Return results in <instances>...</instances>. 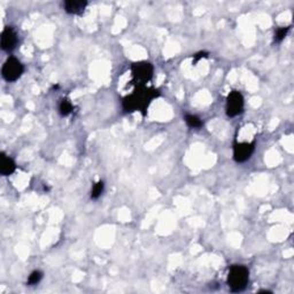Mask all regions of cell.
<instances>
[{
  "label": "cell",
  "mask_w": 294,
  "mask_h": 294,
  "mask_svg": "<svg viewBox=\"0 0 294 294\" xmlns=\"http://www.w3.org/2000/svg\"><path fill=\"white\" fill-rule=\"evenodd\" d=\"M73 111V105L72 102L67 99H63L59 105V113L61 116H68L69 114H72Z\"/></svg>",
  "instance_id": "11"
},
{
  "label": "cell",
  "mask_w": 294,
  "mask_h": 294,
  "mask_svg": "<svg viewBox=\"0 0 294 294\" xmlns=\"http://www.w3.org/2000/svg\"><path fill=\"white\" fill-rule=\"evenodd\" d=\"M131 74H132L133 81L138 83V84L145 85L147 82L152 79L154 68H153L152 63L147 61L136 62L131 67Z\"/></svg>",
  "instance_id": "4"
},
{
  "label": "cell",
  "mask_w": 294,
  "mask_h": 294,
  "mask_svg": "<svg viewBox=\"0 0 294 294\" xmlns=\"http://www.w3.org/2000/svg\"><path fill=\"white\" fill-rule=\"evenodd\" d=\"M226 115L235 117L242 113L244 110V97L239 91H232L226 98Z\"/></svg>",
  "instance_id": "5"
},
{
  "label": "cell",
  "mask_w": 294,
  "mask_h": 294,
  "mask_svg": "<svg viewBox=\"0 0 294 294\" xmlns=\"http://www.w3.org/2000/svg\"><path fill=\"white\" fill-rule=\"evenodd\" d=\"M249 279V271L244 266H232L228 275V285L232 292H241L246 289Z\"/></svg>",
  "instance_id": "2"
},
{
  "label": "cell",
  "mask_w": 294,
  "mask_h": 294,
  "mask_svg": "<svg viewBox=\"0 0 294 294\" xmlns=\"http://www.w3.org/2000/svg\"><path fill=\"white\" fill-rule=\"evenodd\" d=\"M185 122L190 128H193V129H199V128L202 127V121H201L199 117L196 116V115H191V114H186L184 117Z\"/></svg>",
  "instance_id": "10"
},
{
  "label": "cell",
  "mask_w": 294,
  "mask_h": 294,
  "mask_svg": "<svg viewBox=\"0 0 294 294\" xmlns=\"http://www.w3.org/2000/svg\"><path fill=\"white\" fill-rule=\"evenodd\" d=\"M17 169V165H15L14 160L9 158L5 154L1 153V162H0V174L2 176H9Z\"/></svg>",
  "instance_id": "9"
},
{
  "label": "cell",
  "mask_w": 294,
  "mask_h": 294,
  "mask_svg": "<svg viewBox=\"0 0 294 294\" xmlns=\"http://www.w3.org/2000/svg\"><path fill=\"white\" fill-rule=\"evenodd\" d=\"M160 92L155 90V89L147 88L145 85L138 84L132 93L123 98V110L128 111V113L140 111L145 116L147 113V108L151 105V102L155 98H158Z\"/></svg>",
  "instance_id": "1"
},
{
  "label": "cell",
  "mask_w": 294,
  "mask_h": 294,
  "mask_svg": "<svg viewBox=\"0 0 294 294\" xmlns=\"http://www.w3.org/2000/svg\"><path fill=\"white\" fill-rule=\"evenodd\" d=\"M88 1H83V0H67L63 2V8L66 13L72 15H81L84 13Z\"/></svg>",
  "instance_id": "8"
},
{
  "label": "cell",
  "mask_w": 294,
  "mask_h": 294,
  "mask_svg": "<svg viewBox=\"0 0 294 294\" xmlns=\"http://www.w3.org/2000/svg\"><path fill=\"white\" fill-rule=\"evenodd\" d=\"M105 190V183L102 181H99L98 183H95L93 185V188L91 191V199L92 200H97L101 197L102 192Z\"/></svg>",
  "instance_id": "12"
},
{
  "label": "cell",
  "mask_w": 294,
  "mask_h": 294,
  "mask_svg": "<svg viewBox=\"0 0 294 294\" xmlns=\"http://www.w3.org/2000/svg\"><path fill=\"white\" fill-rule=\"evenodd\" d=\"M208 56V53L207 52H199L197 54H194L193 55V65H196V63L199 61L200 59H202V57H207Z\"/></svg>",
  "instance_id": "15"
},
{
  "label": "cell",
  "mask_w": 294,
  "mask_h": 294,
  "mask_svg": "<svg viewBox=\"0 0 294 294\" xmlns=\"http://www.w3.org/2000/svg\"><path fill=\"white\" fill-rule=\"evenodd\" d=\"M254 143H236L233 145V159L236 162L242 164L251 159L254 152Z\"/></svg>",
  "instance_id": "6"
},
{
  "label": "cell",
  "mask_w": 294,
  "mask_h": 294,
  "mask_svg": "<svg viewBox=\"0 0 294 294\" xmlns=\"http://www.w3.org/2000/svg\"><path fill=\"white\" fill-rule=\"evenodd\" d=\"M41 278H43V273L39 270H35L30 274V276H29L28 284L29 285H37L41 280Z\"/></svg>",
  "instance_id": "13"
},
{
  "label": "cell",
  "mask_w": 294,
  "mask_h": 294,
  "mask_svg": "<svg viewBox=\"0 0 294 294\" xmlns=\"http://www.w3.org/2000/svg\"><path fill=\"white\" fill-rule=\"evenodd\" d=\"M18 45V34L12 27H6L1 33V49L12 52Z\"/></svg>",
  "instance_id": "7"
},
{
  "label": "cell",
  "mask_w": 294,
  "mask_h": 294,
  "mask_svg": "<svg viewBox=\"0 0 294 294\" xmlns=\"http://www.w3.org/2000/svg\"><path fill=\"white\" fill-rule=\"evenodd\" d=\"M289 31H290V27L278 28L276 33H275V41H276V43H280V41L287 36Z\"/></svg>",
  "instance_id": "14"
},
{
  "label": "cell",
  "mask_w": 294,
  "mask_h": 294,
  "mask_svg": "<svg viewBox=\"0 0 294 294\" xmlns=\"http://www.w3.org/2000/svg\"><path fill=\"white\" fill-rule=\"evenodd\" d=\"M24 72L23 65L21 61H18L17 57L9 56L6 60L4 66L1 68V75L5 81L7 82H15L21 77L22 74Z\"/></svg>",
  "instance_id": "3"
}]
</instances>
